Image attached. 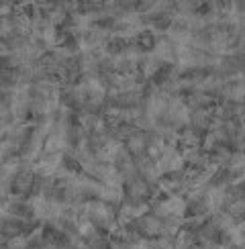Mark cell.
I'll return each instance as SVG.
<instances>
[{"label":"cell","instance_id":"1","mask_svg":"<svg viewBox=\"0 0 245 249\" xmlns=\"http://www.w3.org/2000/svg\"><path fill=\"white\" fill-rule=\"evenodd\" d=\"M184 98V105H186L188 110H200V108H217V98L210 96L209 92H202V90H194L190 94L182 96Z\"/></svg>","mask_w":245,"mask_h":249},{"label":"cell","instance_id":"2","mask_svg":"<svg viewBox=\"0 0 245 249\" xmlns=\"http://www.w3.org/2000/svg\"><path fill=\"white\" fill-rule=\"evenodd\" d=\"M149 141H151V133L149 131H143L139 129L133 137L125 143V149L133 155V158H143L147 153V147H149Z\"/></svg>","mask_w":245,"mask_h":249},{"label":"cell","instance_id":"3","mask_svg":"<svg viewBox=\"0 0 245 249\" xmlns=\"http://www.w3.org/2000/svg\"><path fill=\"white\" fill-rule=\"evenodd\" d=\"M214 121V108H200V110H190L188 124L192 129H196L198 133H207L210 129V124Z\"/></svg>","mask_w":245,"mask_h":249}]
</instances>
